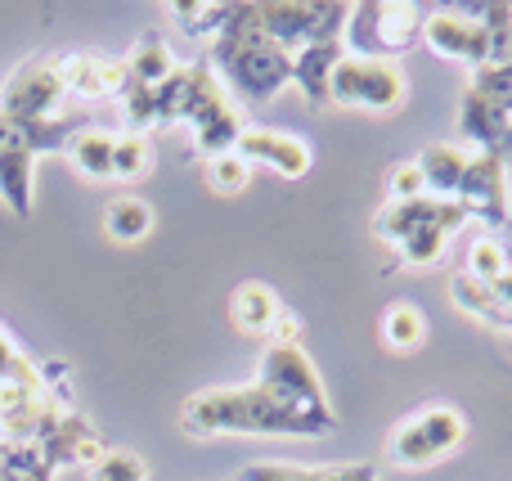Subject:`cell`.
Wrapping results in <instances>:
<instances>
[{
    "label": "cell",
    "instance_id": "6da1fadb",
    "mask_svg": "<svg viewBox=\"0 0 512 481\" xmlns=\"http://www.w3.org/2000/svg\"><path fill=\"white\" fill-rule=\"evenodd\" d=\"M180 432L189 441L212 437H328L324 423L288 410L274 392L261 383L248 387H207V392L185 396L180 405Z\"/></svg>",
    "mask_w": 512,
    "mask_h": 481
},
{
    "label": "cell",
    "instance_id": "7a4b0ae2",
    "mask_svg": "<svg viewBox=\"0 0 512 481\" xmlns=\"http://www.w3.org/2000/svg\"><path fill=\"white\" fill-rule=\"evenodd\" d=\"M212 72L221 77V86L230 90L234 104H265L283 86H292V54L283 45H274L261 27L256 5H239L221 36L212 41Z\"/></svg>",
    "mask_w": 512,
    "mask_h": 481
},
{
    "label": "cell",
    "instance_id": "3957f363",
    "mask_svg": "<svg viewBox=\"0 0 512 481\" xmlns=\"http://www.w3.org/2000/svg\"><path fill=\"white\" fill-rule=\"evenodd\" d=\"M468 225L459 203L450 198H414V203H382L373 216V239L391 248V270H432Z\"/></svg>",
    "mask_w": 512,
    "mask_h": 481
},
{
    "label": "cell",
    "instance_id": "277c9868",
    "mask_svg": "<svg viewBox=\"0 0 512 481\" xmlns=\"http://www.w3.org/2000/svg\"><path fill=\"white\" fill-rule=\"evenodd\" d=\"M180 122L194 131V144L203 158L216 153H234L239 135L248 131L239 104L230 99V90L221 86V77L212 72V63L198 59L185 63V99H180Z\"/></svg>",
    "mask_w": 512,
    "mask_h": 481
},
{
    "label": "cell",
    "instance_id": "5b68a950",
    "mask_svg": "<svg viewBox=\"0 0 512 481\" xmlns=\"http://www.w3.org/2000/svg\"><path fill=\"white\" fill-rule=\"evenodd\" d=\"M427 9L414 0H360L346 14L342 50L360 59H396L418 41Z\"/></svg>",
    "mask_w": 512,
    "mask_h": 481
},
{
    "label": "cell",
    "instance_id": "8992f818",
    "mask_svg": "<svg viewBox=\"0 0 512 481\" xmlns=\"http://www.w3.org/2000/svg\"><path fill=\"white\" fill-rule=\"evenodd\" d=\"M409 99V77L396 59H360L342 54L328 81V108H351V113L391 117Z\"/></svg>",
    "mask_w": 512,
    "mask_h": 481
},
{
    "label": "cell",
    "instance_id": "52a82bcc",
    "mask_svg": "<svg viewBox=\"0 0 512 481\" xmlns=\"http://www.w3.org/2000/svg\"><path fill=\"white\" fill-rule=\"evenodd\" d=\"M256 383L265 392H274L288 410L306 414V419L324 423L328 432H337V410L328 401V387L319 378L315 360L306 356V347H283V342H270L256 360Z\"/></svg>",
    "mask_w": 512,
    "mask_h": 481
},
{
    "label": "cell",
    "instance_id": "ba28073f",
    "mask_svg": "<svg viewBox=\"0 0 512 481\" xmlns=\"http://www.w3.org/2000/svg\"><path fill=\"white\" fill-rule=\"evenodd\" d=\"M463 441H468V419H463L459 405H427V410L409 414V419H400L391 428L387 459L396 468H405V473H414V468L441 464Z\"/></svg>",
    "mask_w": 512,
    "mask_h": 481
},
{
    "label": "cell",
    "instance_id": "9c48e42d",
    "mask_svg": "<svg viewBox=\"0 0 512 481\" xmlns=\"http://www.w3.org/2000/svg\"><path fill=\"white\" fill-rule=\"evenodd\" d=\"M256 14H261V27L274 45L297 54L310 45L342 41L351 5H342V0H261Z\"/></svg>",
    "mask_w": 512,
    "mask_h": 481
},
{
    "label": "cell",
    "instance_id": "30bf717a",
    "mask_svg": "<svg viewBox=\"0 0 512 481\" xmlns=\"http://www.w3.org/2000/svg\"><path fill=\"white\" fill-rule=\"evenodd\" d=\"M63 72H59V54H36V59L18 63L0 86V117L14 131H32V126L54 122L63 104Z\"/></svg>",
    "mask_w": 512,
    "mask_h": 481
},
{
    "label": "cell",
    "instance_id": "8fae6325",
    "mask_svg": "<svg viewBox=\"0 0 512 481\" xmlns=\"http://www.w3.org/2000/svg\"><path fill=\"white\" fill-rule=\"evenodd\" d=\"M418 41L436 54V59L463 63V68H481L490 59V23L486 5H436L427 9Z\"/></svg>",
    "mask_w": 512,
    "mask_h": 481
},
{
    "label": "cell",
    "instance_id": "7c38bea8",
    "mask_svg": "<svg viewBox=\"0 0 512 481\" xmlns=\"http://www.w3.org/2000/svg\"><path fill=\"white\" fill-rule=\"evenodd\" d=\"M454 203L463 207L468 221L481 225V234H495L508 225L512 216V194H508V162L499 153H472L463 185L454 194Z\"/></svg>",
    "mask_w": 512,
    "mask_h": 481
},
{
    "label": "cell",
    "instance_id": "4fadbf2b",
    "mask_svg": "<svg viewBox=\"0 0 512 481\" xmlns=\"http://www.w3.org/2000/svg\"><path fill=\"white\" fill-rule=\"evenodd\" d=\"M63 405L50 387H27V383H0V441H18V446H41V437L54 428Z\"/></svg>",
    "mask_w": 512,
    "mask_h": 481
},
{
    "label": "cell",
    "instance_id": "5bb4252c",
    "mask_svg": "<svg viewBox=\"0 0 512 481\" xmlns=\"http://www.w3.org/2000/svg\"><path fill=\"white\" fill-rule=\"evenodd\" d=\"M234 153H239L252 171L265 167L283 180H301L315 167L310 140H301V135H292V131H274V126H248V131L239 135V144H234Z\"/></svg>",
    "mask_w": 512,
    "mask_h": 481
},
{
    "label": "cell",
    "instance_id": "9a60e30c",
    "mask_svg": "<svg viewBox=\"0 0 512 481\" xmlns=\"http://www.w3.org/2000/svg\"><path fill=\"white\" fill-rule=\"evenodd\" d=\"M59 72H63V90L77 99H90V104L122 99V90H126V59L122 54L68 50V54H59Z\"/></svg>",
    "mask_w": 512,
    "mask_h": 481
},
{
    "label": "cell",
    "instance_id": "2e32d148",
    "mask_svg": "<svg viewBox=\"0 0 512 481\" xmlns=\"http://www.w3.org/2000/svg\"><path fill=\"white\" fill-rule=\"evenodd\" d=\"M41 450L45 459H50L54 473H63V468H90L99 455H104V437H99V428L86 419L81 410H63L59 419H54V428L41 437Z\"/></svg>",
    "mask_w": 512,
    "mask_h": 481
},
{
    "label": "cell",
    "instance_id": "e0dca14e",
    "mask_svg": "<svg viewBox=\"0 0 512 481\" xmlns=\"http://www.w3.org/2000/svg\"><path fill=\"white\" fill-rule=\"evenodd\" d=\"M32 189H36V153H32V144L14 131L0 144V198H5V207L18 221H27V216L36 212Z\"/></svg>",
    "mask_w": 512,
    "mask_h": 481
},
{
    "label": "cell",
    "instance_id": "ac0fdd59",
    "mask_svg": "<svg viewBox=\"0 0 512 481\" xmlns=\"http://www.w3.org/2000/svg\"><path fill=\"white\" fill-rule=\"evenodd\" d=\"M414 162H418V171H423L427 198H450L454 203V194H459V185H463V171H468V162H472V149L468 144L432 140Z\"/></svg>",
    "mask_w": 512,
    "mask_h": 481
},
{
    "label": "cell",
    "instance_id": "d6986e66",
    "mask_svg": "<svg viewBox=\"0 0 512 481\" xmlns=\"http://www.w3.org/2000/svg\"><path fill=\"white\" fill-rule=\"evenodd\" d=\"M279 315H283L279 293H274L270 284H261V279H248V284H239L230 293V320H234V329L248 333V338H270Z\"/></svg>",
    "mask_w": 512,
    "mask_h": 481
},
{
    "label": "cell",
    "instance_id": "ffe728a7",
    "mask_svg": "<svg viewBox=\"0 0 512 481\" xmlns=\"http://www.w3.org/2000/svg\"><path fill=\"white\" fill-rule=\"evenodd\" d=\"M342 41H328V45H310V50L292 54V86L301 90L310 108H328V81H333V68L342 59Z\"/></svg>",
    "mask_w": 512,
    "mask_h": 481
},
{
    "label": "cell",
    "instance_id": "44dd1931",
    "mask_svg": "<svg viewBox=\"0 0 512 481\" xmlns=\"http://www.w3.org/2000/svg\"><path fill=\"white\" fill-rule=\"evenodd\" d=\"M113 149H117V131L81 126L68 144V162L77 167V176L90 180V185H113Z\"/></svg>",
    "mask_w": 512,
    "mask_h": 481
},
{
    "label": "cell",
    "instance_id": "7402d4cb",
    "mask_svg": "<svg viewBox=\"0 0 512 481\" xmlns=\"http://www.w3.org/2000/svg\"><path fill=\"white\" fill-rule=\"evenodd\" d=\"M176 68H180V59L162 32H144L131 45V54H126V81L131 86H162Z\"/></svg>",
    "mask_w": 512,
    "mask_h": 481
},
{
    "label": "cell",
    "instance_id": "603a6c76",
    "mask_svg": "<svg viewBox=\"0 0 512 481\" xmlns=\"http://www.w3.org/2000/svg\"><path fill=\"white\" fill-rule=\"evenodd\" d=\"M459 131H463V140L472 144V153H499L504 131H508V117L499 113V108H490L481 95L463 90V99H459Z\"/></svg>",
    "mask_w": 512,
    "mask_h": 481
},
{
    "label": "cell",
    "instance_id": "cb8c5ba5",
    "mask_svg": "<svg viewBox=\"0 0 512 481\" xmlns=\"http://www.w3.org/2000/svg\"><path fill=\"white\" fill-rule=\"evenodd\" d=\"M104 234L117 248H135V243H144L153 234V207L140 194H117L104 207Z\"/></svg>",
    "mask_w": 512,
    "mask_h": 481
},
{
    "label": "cell",
    "instance_id": "d4e9b609",
    "mask_svg": "<svg viewBox=\"0 0 512 481\" xmlns=\"http://www.w3.org/2000/svg\"><path fill=\"white\" fill-rule=\"evenodd\" d=\"M167 9L185 36H194V41L198 36H203V41H216V36L230 27V18L239 5H230V0H171Z\"/></svg>",
    "mask_w": 512,
    "mask_h": 481
},
{
    "label": "cell",
    "instance_id": "484cf974",
    "mask_svg": "<svg viewBox=\"0 0 512 481\" xmlns=\"http://www.w3.org/2000/svg\"><path fill=\"white\" fill-rule=\"evenodd\" d=\"M378 333L396 356H409V351H418L427 342V315L414 302H391L378 315Z\"/></svg>",
    "mask_w": 512,
    "mask_h": 481
},
{
    "label": "cell",
    "instance_id": "4316f807",
    "mask_svg": "<svg viewBox=\"0 0 512 481\" xmlns=\"http://www.w3.org/2000/svg\"><path fill=\"white\" fill-rule=\"evenodd\" d=\"M512 266L508 261V248H504V239L499 234H477V239L468 243V257H463V275H472L477 284H495L499 275Z\"/></svg>",
    "mask_w": 512,
    "mask_h": 481
},
{
    "label": "cell",
    "instance_id": "83f0119b",
    "mask_svg": "<svg viewBox=\"0 0 512 481\" xmlns=\"http://www.w3.org/2000/svg\"><path fill=\"white\" fill-rule=\"evenodd\" d=\"M0 481H54V468L36 446L0 441Z\"/></svg>",
    "mask_w": 512,
    "mask_h": 481
},
{
    "label": "cell",
    "instance_id": "f1b7e54d",
    "mask_svg": "<svg viewBox=\"0 0 512 481\" xmlns=\"http://www.w3.org/2000/svg\"><path fill=\"white\" fill-rule=\"evenodd\" d=\"M149 171H153V144H149V135L122 131V135H117V149H113V180H122V185H135V180H144Z\"/></svg>",
    "mask_w": 512,
    "mask_h": 481
},
{
    "label": "cell",
    "instance_id": "f546056e",
    "mask_svg": "<svg viewBox=\"0 0 512 481\" xmlns=\"http://www.w3.org/2000/svg\"><path fill=\"white\" fill-rule=\"evenodd\" d=\"M203 180H207L212 194L234 198V194H243V189L252 185V167L239 158V153H216V158L203 162Z\"/></svg>",
    "mask_w": 512,
    "mask_h": 481
},
{
    "label": "cell",
    "instance_id": "4dcf8cb0",
    "mask_svg": "<svg viewBox=\"0 0 512 481\" xmlns=\"http://www.w3.org/2000/svg\"><path fill=\"white\" fill-rule=\"evenodd\" d=\"M0 383H27V387H45V374H41V360H32L18 338L0 324Z\"/></svg>",
    "mask_w": 512,
    "mask_h": 481
},
{
    "label": "cell",
    "instance_id": "1f68e13d",
    "mask_svg": "<svg viewBox=\"0 0 512 481\" xmlns=\"http://www.w3.org/2000/svg\"><path fill=\"white\" fill-rule=\"evenodd\" d=\"M86 481H149V464L135 450H104L86 468Z\"/></svg>",
    "mask_w": 512,
    "mask_h": 481
},
{
    "label": "cell",
    "instance_id": "d6a6232c",
    "mask_svg": "<svg viewBox=\"0 0 512 481\" xmlns=\"http://www.w3.org/2000/svg\"><path fill=\"white\" fill-rule=\"evenodd\" d=\"M234 481H324V468L306 464H279V459H256V464L239 468Z\"/></svg>",
    "mask_w": 512,
    "mask_h": 481
},
{
    "label": "cell",
    "instance_id": "836d02e7",
    "mask_svg": "<svg viewBox=\"0 0 512 481\" xmlns=\"http://www.w3.org/2000/svg\"><path fill=\"white\" fill-rule=\"evenodd\" d=\"M414 198H427L423 171H418L414 158H400L396 167L387 171V203H414Z\"/></svg>",
    "mask_w": 512,
    "mask_h": 481
},
{
    "label": "cell",
    "instance_id": "e575fe53",
    "mask_svg": "<svg viewBox=\"0 0 512 481\" xmlns=\"http://www.w3.org/2000/svg\"><path fill=\"white\" fill-rule=\"evenodd\" d=\"M486 288H490V293H495V302H499V306H504V311L512 315V266H508L504 275L495 279V284H486ZM508 338H512V333H508Z\"/></svg>",
    "mask_w": 512,
    "mask_h": 481
},
{
    "label": "cell",
    "instance_id": "d590c367",
    "mask_svg": "<svg viewBox=\"0 0 512 481\" xmlns=\"http://www.w3.org/2000/svg\"><path fill=\"white\" fill-rule=\"evenodd\" d=\"M499 158L512 167V117H508V131H504V144H499Z\"/></svg>",
    "mask_w": 512,
    "mask_h": 481
},
{
    "label": "cell",
    "instance_id": "8d00e7d4",
    "mask_svg": "<svg viewBox=\"0 0 512 481\" xmlns=\"http://www.w3.org/2000/svg\"><path fill=\"white\" fill-rule=\"evenodd\" d=\"M9 135H14V126H9V122H5V117H0V144H5V140H9Z\"/></svg>",
    "mask_w": 512,
    "mask_h": 481
}]
</instances>
